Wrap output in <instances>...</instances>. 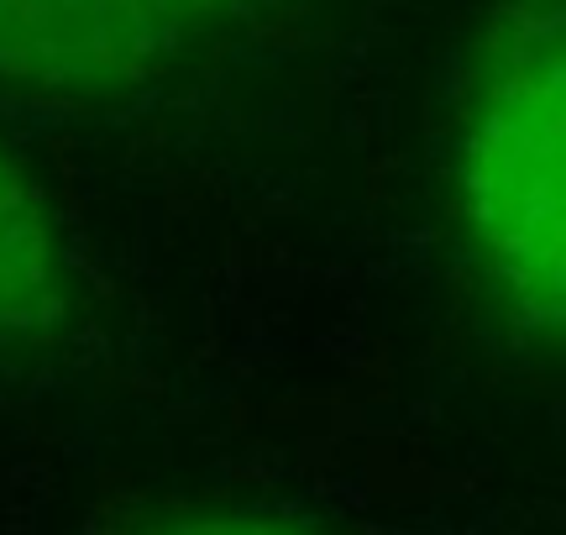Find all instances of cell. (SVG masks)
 <instances>
[{"label":"cell","instance_id":"cell-1","mask_svg":"<svg viewBox=\"0 0 566 535\" xmlns=\"http://www.w3.org/2000/svg\"><path fill=\"white\" fill-rule=\"evenodd\" d=\"M451 185L488 294L525 336L566 352V0H509L488 21Z\"/></svg>","mask_w":566,"mask_h":535},{"label":"cell","instance_id":"cell-2","mask_svg":"<svg viewBox=\"0 0 566 535\" xmlns=\"http://www.w3.org/2000/svg\"><path fill=\"white\" fill-rule=\"evenodd\" d=\"M174 27L163 0H0V84L116 101L168 63Z\"/></svg>","mask_w":566,"mask_h":535},{"label":"cell","instance_id":"cell-3","mask_svg":"<svg viewBox=\"0 0 566 535\" xmlns=\"http://www.w3.org/2000/svg\"><path fill=\"white\" fill-rule=\"evenodd\" d=\"M69 315V268L53 210L0 147V347L42 342Z\"/></svg>","mask_w":566,"mask_h":535},{"label":"cell","instance_id":"cell-4","mask_svg":"<svg viewBox=\"0 0 566 535\" xmlns=\"http://www.w3.org/2000/svg\"><path fill=\"white\" fill-rule=\"evenodd\" d=\"M153 535H300V531L273 525V520H184V525H168V531Z\"/></svg>","mask_w":566,"mask_h":535},{"label":"cell","instance_id":"cell-5","mask_svg":"<svg viewBox=\"0 0 566 535\" xmlns=\"http://www.w3.org/2000/svg\"><path fill=\"white\" fill-rule=\"evenodd\" d=\"M174 17H184V11H210V6H231V0H163Z\"/></svg>","mask_w":566,"mask_h":535}]
</instances>
